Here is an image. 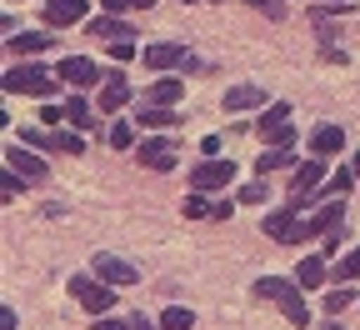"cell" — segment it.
I'll return each mask as SVG.
<instances>
[{"label":"cell","mask_w":360,"mask_h":330,"mask_svg":"<svg viewBox=\"0 0 360 330\" xmlns=\"http://www.w3.org/2000/svg\"><path fill=\"white\" fill-rule=\"evenodd\" d=\"M195 325V315L186 310V305H170L165 315H160V330H191Z\"/></svg>","instance_id":"cell-25"},{"label":"cell","mask_w":360,"mask_h":330,"mask_svg":"<svg viewBox=\"0 0 360 330\" xmlns=\"http://www.w3.org/2000/svg\"><path fill=\"white\" fill-rule=\"evenodd\" d=\"M0 85H6L11 96H51V75H45L40 65H11Z\"/></svg>","instance_id":"cell-3"},{"label":"cell","mask_w":360,"mask_h":330,"mask_svg":"<svg viewBox=\"0 0 360 330\" xmlns=\"http://www.w3.org/2000/svg\"><path fill=\"white\" fill-rule=\"evenodd\" d=\"M326 180H330V175H326V160H321V156H310V160L290 175V196H295V205H310L315 191H321Z\"/></svg>","instance_id":"cell-4"},{"label":"cell","mask_w":360,"mask_h":330,"mask_svg":"<svg viewBox=\"0 0 360 330\" xmlns=\"http://www.w3.org/2000/svg\"><path fill=\"white\" fill-rule=\"evenodd\" d=\"M186 61V45H175V40H160V45H146V65L150 70H170Z\"/></svg>","instance_id":"cell-15"},{"label":"cell","mask_w":360,"mask_h":330,"mask_svg":"<svg viewBox=\"0 0 360 330\" xmlns=\"http://www.w3.org/2000/svg\"><path fill=\"white\" fill-rule=\"evenodd\" d=\"M186 6H195V0H186Z\"/></svg>","instance_id":"cell-45"},{"label":"cell","mask_w":360,"mask_h":330,"mask_svg":"<svg viewBox=\"0 0 360 330\" xmlns=\"http://www.w3.org/2000/svg\"><path fill=\"white\" fill-rule=\"evenodd\" d=\"M130 330H160V325H155V320H146V315H135V320H130Z\"/></svg>","instance_id":"cell-41"},{"label":"cell","mask_w":360,"mask_h":330,"mask_svg":"<svg viewBox=\"0 0 360 330\" xmlns=\"http://www.w3.org/2000/svg\"><path fill=\"white\" fill-rule=\"evenodd\" d=\"M350 185H355V175H350V170H335V175H330V180H326V185H321V191H326V196H335V201H340V196H345V191H350Z\"/></svg>","instance_id":"cell-29"},{"label":"cell","mask_w":360,"mask_h":330,"mask_svg":"<svg viewBox=\"0 0 360 330\" xmlns=\"http://www.w3.org/2000/svg\"><path fill=\"white\" fill-rule=\"evenodd\" d=\"M265 140H270V151H290V146H295V125H276V130H265Z\"/></svg>","instance_id":"cell-27"},{"label":"cell","mask_w":360,"mask_h":330,"mask_svg":"<svg viewBox=\"0 0 360 330\" xmlns=\"http://www.w3.org/2000/svg\"><path fill=\"white\" fill-rule=\"evenodd\" d=\"M45 45H56L51 35H45V30H20V35H11V51H15L20 61H30V56H40V51H45Z\"/></svg>","instance_id":"cell-17"},{"label":"cell","mask_w":360,"mask_h":330,"mask_svg":"<svg viewBox=\"0 0 360 330\" xmlns=\"http://www.w3.org/2000/svg\"><path fill=\"white\" fill-rule=\"evenodd\" d=\"M105 51H110V61H135V40H110Z\"/></svg>","instance_id":"cell-34"},{"label":"cell","mask_w":360,"mask_h":330,"mask_svg":"<svg viewBox=\"0 0 360 330\" xmlns=\"http://www.w3.org/2000/svg\"><path fill=\"white\" fill-rule=\"evenodd\" d=\"M350 305H355V291H345V286H340V291H326V310H330V315H340V310H350Z\"/></svg>","instance_id":"cell-28"},{"label":"cell","mask_w":360,"mask_h":330,"mask_svg":"<svg viewBox=\"0 0 360 330\" xmlns=\"http://www.w3.org/2000/svg\"><path fill=\"white\" fill-rule=\"evenodd\" d=\"M345 220V205H321L310 220H300V230H295V241L290 246H300V241H315V235H330L335 225Z\"/></svg>","instance_id":"cell-7"},{"label":"cell","mask_w":360,"mask_h":330,"mask_svg":"<svg viewBox=\"0 0 360 330\" xmlns=\"http://www.w3.org/2000/svg\"><path fill=\"white\" fill-rule=\"evenodd\" d=\"M80 20H85V0H45V25L65 30V25H80Z\"/></svg>","instance_id":"cell-11"},{"label":"cell","mask_w":360,"mask_h":330,"mask_svg":"<svg viewBox=\"0 0 360 330\" xmlns=\"http://www.w3.org/2000/svg\"><path fill=\"white\" fill-rule=\"evenodd\" d=\"M335 275H340V280H355V275H360V246H355L350 255H340V265H335Z\"/></svg>","instance_id":"cell-33"},{"label":"cell","mask_w":360,"mask_h":330,"mask_svg":"<svg viewBox=\"0 0 360 330\" xmlns=\"http://www.w3.org/2000/svg\"><path fill=\"white\" fill-rule=\"evenodd\" d=\"M141 101H146V106H175V101H180V80H175V75H160L155 85H146Z\"/></svg>","instance_id":"cell-18"},{"label":"cell","mask_w":360,"mask_h":330,"mask_svg":"<svg viewBox=\"0 0 360 330\" xmlns=\"http://www.w3.org/2000/svg\"><path fill=\"white\" fill-rule=\"evenodd\" d=\"M330 6H335V11H340V0H330Z\"/></svg>","instance_id":"cell-44"},{"label":"cell","mask_w":360,"mask_h":330,"mask_svg":"<svg viewBox=\"0 0 360 330\" xmlns=\"http://www.w3.org/2000/svg\"><path fill=\"white\" fill-rule=\"evenodd\" d=\"M96 275L105 280V286H135V280H141V275H135V265H125L120 255H110V250H96Z\"/></svg>","instance_id":"cell-8"},{"label":"cell","mask_w":360,"mask_h":330,"mask_svg":"<svg viewBox=\"0 0 360 330\" xmlns=\"http://www.w3.org/2000/svg\"><path fill=\"white\" fill-rule=\"evenodd\" d=\"M326 280V255H305L295 265V286H321Z\"/></svg>","instance_id":"cell-20"},{"label":"cell","mask_w":360,"mask_h":330,"mask_svg":"<svg viewBox=\"0 0 360 330\" xmlns=\"http://www.w3.org/2000/svg\"><path fill=\"white\" fill-rule=\"evenodd\" d=\"M210 205H215V201H205V191H191V196H186V215H191V220H210Z\"/></svg>","instance_id":"cell-26"},{"label":"cell","mask_w":360,"mask_h":330,"mask_svg":"<svg viewBox=\"0 0 360 330\" xmlns=\"http://www.w3.org/2000/svg\"><path fill=\"white\" fill-rule=\"evenodd\" d=\"M236 180V165L231 160H200L195 170H191V191H225V185Z\"/></svg>","instance_id":"cell-6"},{"label":"cell","mask_w":360,"mask_h":330,"mask_svg":"<svg viewBox=\"0 0 360 330\" xmlns=\"http://www.w3.org/2000/svg\"><path fill=\"white\" fill-rule=\"evenodd\" d=\"M110 146H115V151H135L141 140H135V130H130V125H110Z\"/></svg>","instance_id":"cell-31"},{"label":"cell","mask_w":360,"mask_h":330,"mask_svg":"<svg viewBox=\"0 0 360 330\" xmlns=\"http://www.w3.org/2000/svg\"><path fill=\"white\" fill-rule=\"evenodd\" d=\"M135 125H155V130H165V125H175V110L170 106H141V120Z\"/></svg>","instance_id":"cell-23"},{"label":"cell","mask_w":360,"mask_h":330,"mask_svg":"<svg viewBox=\"0 0 360 330\" xmlns=\"http://www.w3.org/2000/svg\"><path fill=\"white\" fill-rule=\"evenodd\" d=\"M101 11L105 15H120V11H135V6H130V0H101Z\"/></svg>","instance_id":"cell-37"},{"label":"cell","mask_w":360,"mask_h":330,"mask_svg":"<svg viewBox=\"0 0 360 330\" xmlns=\"http://www.w3.org/2000/svg\"><path fill=\"white\" fill-rule=\"evenodd\" d=\"M245 6H265V11H270V0H245Z\"/></svg>","instance_id":"cell-43"},{"label":"cell","mask_w":360,"mask_h":330,"mask_svg":"<svg viewBox=\"0 0 360 330\" xmlns=\"http://www.w3.org/2000/svg\"><path fill=\"white\" fill-rule=\"evenodd\" d=\"M51 151H60V156H80V151H85V140L70 135V130H51Z\"/></svg>","instance_id":"cell-24"},{"label":"cell","mask_w":360,"mask_h":330,"mask_svg":"<svg viewBox=\"0 0 360 330\" xmlns=\"http://www.w3.org/2000/svg\"><path fill=\"white\" fill-rule=\"evenodd\" d=\"M20 180H25V175H15V170L6 165V180H0V185H6V201H15V196H20Z\"/></svg>","instance_id":"cell-35"},{"label":"cell","mask_w":360,"mask_h":330,"mask_svg":"<svg viewBox=\"0 0 360 330\" xmlns=\"http://www.w3.org/2000/svg\"><path fill=\"white\" fill-rule=\"evenodd\" d=\"M85 30L96 35V40H135V35H130V25H125V20H115V15H96V20H85Z\"/></svg>","instance_id":"cell-16"},{"label":"cell","mask_w":360,"mask_h":330,"mask_svg":"<svg viewBox=\"0 0 360 330\" xmlns=\"http://www.w3.org/2000/svg\"><path fill=\"white\" fill-rule=\"evenodd\" d=\"M90 120H96V110H90V101H85V96H70V101H65V125H80V130H85Z\"/></svg>","instance_id":"cell-21"},{"label":"cell","mask_w":360,"mask_h":330,"mask_svg":"<svg viewBox=\"0 0 360 330\" xmlns=\"http://www.w3.org/2000/svg\"><path fill=\"white\" fill-rule=\"evenodd\" d=\"M135 160L150 165V170H170V165L180 160V146H175L170 135H146L141 146H135Z\"/></svg>","instance_id":"cell-5"},{"label":"cell","mask_w":360,"mask_h":330,"mask_svg":"<svg viewBox=\"0 0 360 330\" xmlns=\"http://www.w3.org/2000/svg\"><path fill=\"white\" fill-rule=\"evenodd\" d=\"M96 330H130V320H115V315H96Z\"/></svg>","instance_id":"cell-36"},{"label":"cell","mask_w":360,"mask_h":330,"mask_svg":"<svg viewBox=\"0 0 360 330\" xmlns=\"http://www.w3.org/2000/svg\"><path fill=\"white\" fill-rule=\"evenodd\" d=\"M0 330H15V310H11V305L0 310Z\"/></svg>","instance_id":"cell-40"},{"label":"cell","mask_w":360,"mask_h":330,"mask_svg":"<svg viewBox=\"0 0 360 330\" xmlns=\"http://www.w3.org/2000/svg\"><path fill=\"white\" fill-rule=\"evenodd\" d=\"M6 165L15 175H25V180H45V175H51V165H45L35 151H20V146H6Z\"/></svg>","instance_id":"cell-10"},{"label":"cell","mask_w":360,"mask_h":330,"mask_svg":"<svg viewBox=\"0 0 360 330\" xmlns=\"http://www.w3.org/2000/svg\"><path fill=\"white\" fill-rule=\"evenodd\" d=\"M130 101H135V90H130V85H125V75L115 70V75L105 80V90H101V115H115V110H120V106H130Z\"/></svg>","instance_id":"cell-13"},{"label":"cell","mask_w":360,"mask_h":330,"mask_svg":"<svg viewBox=\"0 0 360 330\" xmlns=\"http://www.w3.org/2000/svg\"><path fill=\"white\" fill-rule=\"evenodd\" d=\"M265 196L270 191H265V175H260V180H250L245 191H240V205H265Z\"/></svg>","instance_id":"cell-32"},{"label":"cell","mask_w":360,"mask_h":330,"mask_svg":"<svg viewBox=\"0 0 360 330\" xmlns=\"http://www.w3.org/2000/svg\"><path fill=\"white\" fill-rule=\"evenodd\" d=\"M281 165H295V160H290V151H265V156L255 160V170H260V175H265V170H281Z\"/></svg>","instance_id":"cell-30"},{"label":"cell","mask_w":360,"mask_h":330,"mask_svg":"<svg viewBox=\"0 0 360 330\" xmlns=\"http://www.w3.org/2000/svg\"><path fill=\"white\" fill-rule=\"evenodd\" d=\"M340 146H345V130H340V125H315V130H310V156L326 160V156H335Z\"/></svg>","instance_id":"cell-14"},{"label":"cell","mask_w":360,"mask_h":330,"mask_svg":"<svg viewBox=\"0 0 360 330\" xmlns=\"http://www.w3.org/2000/svg\"><path fill=\"white\" fill-rule=\"evenodd\" d=\"M231 210H236L231 201H215V205H210V220H231Z\"/></svg>","instance_id":"cell-39"},{"label":"cell","mask_w":360,"mask_h":330,"mask_svg":"<svg viewBox=\"0 0 360 330\" xmlns=\"http://www.w3.org/2000/svg\"><path fill=\"white\" fill-rule=\"evenodd\" d=\"M200 151H205V160H215V156H220V135H205V140H200Z\"/></svg>","instance_id":"cell-38"},{"label":"cell","mask_w":360,"mask_h":330,"mask_svg":"<svg viewBox=\"0 0 360 330\" xmlns=\"http://www.w3.org/2000/svg\"><path fill=\"white\" fill-rule=\"evenodd\" d=\"M130 6H135V11H146V6H155V0H130Z\"/></svg>","instance_id":"cell-42"},{"label":"cell","mask_w":360,"mask_h":330,"mask_svg":"<svg viewBox=\"0 0 360 330\" xmlns=\"http://www.w3.org/2000/svg\"><path fill=\"white\" fill-rule=\"evenodd\" d=\"M250 106H265L260 85H231V90H225V110H250Z\"/></svg>","instance_id":"cell-19"},{"label":"cell","mask_w":360,"mask_h":330,"mask_svg":"<svg viewBox=\"0 0 360 330\" xmlns=\"http://www.w3.org/2000/svg\"><path fill=\"white\" fill-rule=\"evenodd\" d=\"M295 210H300V205H281V210H270V215L260 220V230L270 235V241H285V246H290V241H295V230H300Z\"/></svg>","instance_id":"cell-9"},{"label":"cell","mask_w":360,"mask_h":330,"mask_svg":"<svg viewBox=\"0 0 360 330\" xmlns=\"http://www.w3.org/2000/svg\"><path fill=\"white\" fill-rule=\"evenodd\" d=\"M60 80L85 90V85H96V80H101V65H96V61H85V56H65V61H60Z\"/></svg>","instance_id":"cell-12"},{"label":"cell","mask_w":360,"mask_h":330,"mask_svg":"<svg viewBox=\"0 0 360 330\" xmlns=\"http://www.w3.org/2000/svg\"><path fill=\"white\" fill-rule=\"evenodd\" d=\"M255 125H260V135H265V130H276V125H290V106H285V101H276V106H265Z\"/></svg>","instance_id":"cell-22"},{"label":"cell","mask_w":360,"mask_h":330,"mask_svg":"<svg viewBox=\"0 0 360 330\" xmlns=\"http://www.w3.org/2000/svg\"><path fill=\"white\" fill-rule=\"evenodd\" d=\"M70 296L90 310V315H110V300H115V286H105L101 275H70Z\"/></svg>","instance_id":"cell-2"},{"label":"cell","mask_w":360,"mask_h":330,"mask_svg":"<svg viewBox=\"0 0 360 330\" xmlns=\"http://www.w3.org/2000/svg\"><path fill=\"white\" fill-rule=\"evenodd\" d=\"M265 300H276L281 310H285V320L290 325H310V310H305V300H300V291L290 286V280H281V275H260V286H255Z\"/></svg>","instance_id":"cell-1"}]
</instances>
